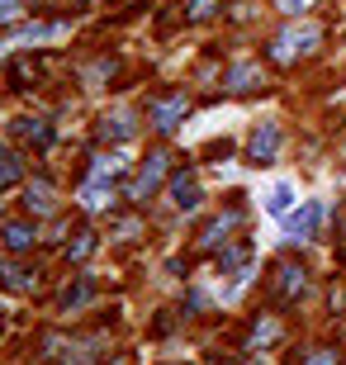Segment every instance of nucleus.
Wrapping results in <instances>:
<instances>
[{"mask_svg":"<svg viewBox=\"0 0 346 365\" xmlns=\"http://www.w3.org/2000/svg\"><path fill=\"white\" fill-rule=\"evenodd\" d=\"M322 200H304L294 214H285V228H290V237H318V228H322Z\"/></svg>","mask_w":346,"mask_h":365,"instance_id":"obj_1","label":"nucleus"},{"mask_svg":"<svg viewBox=\"0 0 346 365\" xmlns=\"http://www.w3.org/2000/svg\"><path fill=\"white\" fill-rule=\"evenodd\" d=\"M322 34L313 24H304V29H290V34H280L275 38V62H294L299 53H313V43H318Z\"/></svg>","mask_w":346,"mask_h":365,"instance_id":"obj_2","label":"nucleus"},{"mask_svg":"<svg viewBox=\"0 0 346 365\" xmlns=\"http://www.w3.org/2000/svg\"><path fill=\"white\" fill-rule=\"evenodd\" d=\"M275 148H280V123H256L252 128V138H247V157H252L256 166H266V162H275Z\"/></svg>","mask_w":346,"mask_h":365,"instance_id":"obj_3","label":"nucleus"},{"mask_svg":"<svg viewBox=\"0 0 346 365\" xmlns=\"http://www.w3.org/2000/svg\"><path fill=\"white\" fill-rule=\"evenodd\" d=\"M190 114V100L185 95H166V100H157L152 105V128H161V133H171V128H180V119Z\"/></svg>","mask_w":346,"mask_h":365,"instance_id":"obj_4","label":"nucleus"},{"mask_svg":"<svg viewBox=\"0 0 346 365\" xmlns=\"http://www.w3.org/2000/svg\"><path fill=\"white\" fill-rule=\"evenodd\" d=\"M304 289H308V271H304V266H294V261H285V266L275 271V294L280 299H299Z\"/></svg>","mask_w":346,"mask_h":365,"instance_id":"obj_5","label":"nucleus"},{"mask_svg":"<svg viewBox=\"0 0 346 365\" xmlns=\"http://www.w3.org/2000/svg\"><path fill=\"white\" fill-rule=\"evenodd\" d=\"M161 171H166V157L152 152V157L143 162V171H138V180H133V200H147V195L161 185Z\"/></svg>","mask_w":346,"mask_h":365,"instance_id":"obj_6","label":"nucleus"},{"mask_svg":"<svg viewBox=\"0 0 346 365\" xmlns=\"http://www.w3.org/2000/svg\"><path fill=\"white\" fill-rule=\"evenodd\" d=\"M261 86H266V76H261V67H256V62H238V67L228 71V91H238V95L261 91Z\"/></svg>","mask_w":346,"mask_h":365,"instance_id":"obj_7","label":"nucleus"},{"mask_svg":"<svg viewBox=\"0 0 346 365\" xmlns=\"http://www.w3.org/2000/svg\"><path fill=\"white\" fill-rule=\"evenodd\" d=\"M200 200H204V190H200L195 176H175L171 180V204H175V209H185V214H190V209H200Z\"/></svg>","mask_w":346,"mask_h":365,"instance_id":"obj_8","label":"nucleus"},{"mask_svg":"<svg viewBox=\"0 0 346 365\" xmlns=\"http://www.w3.org/2000/svg\"><path fill=\"white\" fill-rule=\"evenodd\" d=\"M299 204V190L290 185V180H275V185L266 190V214H275V218H285Z\"/></svg>","mask_w":346,"mask_h":365,"instance_id":"obj_9","label":"nucleus"},{"mask_svg":"<svg viewBox=\"0 0 346 365\" xmlns=\"http://www.w3.org/2000/svg\"><path fill=\"white\" fill-rule=\"evenodd\" d=\"M34 237H39V232L29 228V223H5V228H0V247H5V252H29Z\"/></svg>","mask_w":346,"mask_h":365,"instance_id":"obj_10","label":"nucleus"},{"mask_svg":"<svg viewBox=\"0 0 346 365\" xmlns=\"http://www.w3.org/2000/svg\"><path fill=\"white\" fill-rule=\"evenodd\" d=\"M0 280L10 284L14 294H29V289L39 284V271H29V266H10V261H5V266H0Z\"/></svg>","mask_w":346,"mask_h":365,"instance_id":"obj_11","label":"nucleus"},{"mask_svg":"<svg viewBox=\"0 0 346 365\" xmlns=\"http://www.w3.org/2000/svg\"><path fill=\"white\" fill-rule=\"evenodd\" d=\"M133 133V119H128V114H105V119H100V138H114V143H119V138H128Z\"/></svg>","mask_w":346,"mask_h":365,"instance_id":"obj_12","label":"nucleus"},{"mask_svg":"<svg viewBox=\"0 0 346 365\" xmlns=\"http://www.w3.org/2000/svg\"><path fill=\"white\" fill-rule=\"evenodd\" d=\"M233 228H238V214L213 218L209 228H204V237H200V242H204V247H218V242H228V232H233Z\"/></svg>","mask_w":346,"mask_h":365,"instance_id":"obj_13","label":"nucleus"},{"mask_svg":"<svg viewBox=\"0 0 346 365\" xmlns=\"http://www.w3.org/2000/svg\"><path fill=\"white\" fill-rule=\"evenodd\" d=\"M14 138H24V143H39V148H43L53 133H48V123H43V119H14Z\"/></svg>","mask_w":346,"mask_h":365,"instance_id":"obj_14","label":"nucleus"},{"mask_svg":"<svg viewBox=\"0 0 346 365\" xmlns=\"http://www.w3.org/2000/svg\"><path fill=\"white\" fill-rule=\"evenodd\" d=\"M29 209H34V214H53V185H48V180H39V185H29Z\"/></svg>","mask_w":346,"mask_h":365,"instance_id":"obj_15","label":"nucleus"},{"mask_svg":"<svg viewBox=\"0 0 346 365\" xmlns=\"http://www.w3.org/2000/svg\"><path fill=\"white\" fill-rule=\"evenodd\" d=\"M105 204H109V185H105L100 176H95L91 185L81 190V209H105Z\"/></svg>","mask_w":346,"mask_h":365,"instance_id":"obj_16","label":"nucleus"},{"mask_svg":"<svg viewBox=\"0 0 346 365\" xmlns=\"http://www.w3.org/2000/svg\"><path fill=\"white\" fill-rule=\"evenodd\" d=\"M95 252V232H76V242L67 247V261H86Z\"/></svg>","mask_w":346,"mask_h":365,"instance_id":"obj_17","label":"nucleus"},{"mask_svg":"<svg viewBox=\"0 0 346 365\" xmlns=\"http://www.w3.org/2000/svg\"><path fill=\"white\" fill-rule=\"evenodd\" d=\"M86 299H91V280H81L76 289H67V294H62V309H81Z\"/></svg>","mask_w":346,"mask_h":365,"instance_id":"obj_18","label":"nucleus"},{"mask_svg":"<svg viewBox=\"0 0 346 365\" xmlns=\"http://www.w3.org/2000/svg\"><path fill=\"white\" fill-rule=\"evenodd\" d=\"M10 180H19V162L14 157H0V190L10 185Z\"/></svg>","mask_w":346,"mask_h":365,"instance_id":"obj_19","label":"nucleus"},{"mask_svg":"<svg viewBox=\"0 0 346 365\" xmlns=\"http://www.w3.org/2000/svg\"><path fill=\"white\" fill-rule=\"evenodd\" d=\"M19 14H24V5H19V0H0V24H14Z\"/></svg>","mask_w":346,"mask_h":365,"instance_id":"obj_20","label":"nucleus"},{"mask_svg":"<svg viewBox=\"0 0 346 365\" xmlns=\"http://www.w3.org/2000/svg\"><path fill=\"white\" fill-rule=\"evenodd\" d=\"M275 332H280V323H270V318H266V323H256L252 341H256V346H261V341H275Z\"/></svg>","mask_w":346,"mask_h":365,"instance_id":"obj_21","label":"nucleus"},{"mask_svg":"<svg viewBox=\"0 0 346 365\" xmlns=\"http://www.w3.org/2000/svg\"><path fill=\"white\" fill-rule=\"evenodd\" d=\"M213 5H218V0H190L185 10H190V19H209V14H213Z\"/></svg>","mask_w":346,"mask_h":365,"instance_id":"obj_22","label":"nucleus"},{"mask_svg":"<svg viewBox=\"0 0 346 365\" xmlns=\"http://www.w3.org/2000/svg\"><path fill=\"white\" fill-rule=\"evenodd\" d=\"M304 365H337V351H308Z\"/></svg>","mask_w":346,"mask_h":365,"instance_id":"obj_23","label":"nucleus"},{"mask_svg":"<svg viewBox=\"0 0 346 365\" xmlns=\"http://www.w3.org/2000/svg\"><path fill=\"white\" fill-rule=\"evenodd\" d=\"M280 10H285V14H299V10H308V0H280Z\"/></svg>","mask_w":346,"mask_h":365,"instance_id":"obj_24","label":"nucleus"},{"mask_svg":"<svg viewBox=\"0 0 346 365\" xmlns=\"http://www.w3.org/2000/svg\"><path fill=\"white\" fill-rule=\"evenodd\" d=\"M81 5H91V0H81Z\"/></svg>","mask_w":346,"mask_h":365,"instance_id":"obj_25","label":"nucleus"}]
</instances>
